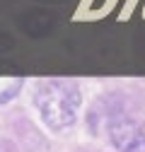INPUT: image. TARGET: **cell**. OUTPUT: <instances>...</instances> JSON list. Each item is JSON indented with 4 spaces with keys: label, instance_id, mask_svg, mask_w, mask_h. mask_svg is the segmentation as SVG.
I'll return each instance as SVG.
<instances>
[{
    "label": "cell",
    "instance_id": "1",
    "mask_svg": "<svg viewBox=\"0 0 145 152\" xmlns=\"http://www.w3.org/2000/svg\"><path fill=\"white\" fill-rule=\"evenodd\" d=\"M34 104L51 130L70 128L78 118L80 89L70 80H46L34 89Z\"/></svg>",
    "mask_w": 145,
    "mask_h": 152
},
{
    "label": "cell",
    "instance_id": "3",
    "mask_svg": "<svg viewBox=\"0 0 145 152\" xmlns=\"http://www.w3.org/2000/svg\"><path fill=\"white\" fill-rule=\"evenodd\" d=\"M24 80L22 77H0V106L12 102L17 94H20Z\"/></svg>",
    "mask_w": 145,
    "mask_h": 152
},
{
    "label": "cell",
    "instance_id": "2",
    "mask_svg": "<svg viewBox=\"0 0 145 152\" xmlns=\"http://www.w3.org/2000/svg\"><path fill=\"white\" fill-rule=\"evenodd\" d=\"M109 140L119 152H145V130L143 126L123 111H114L106 121Z\"/></svg>",
    "mask_w": 145,
    "mask_h": 152
}]
</instances>
